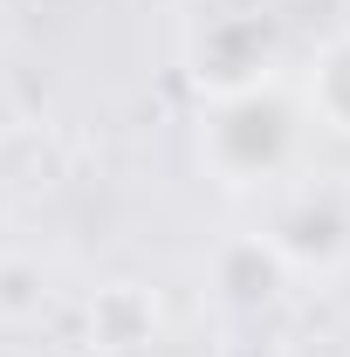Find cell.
<instances>
[{"mask_svg":"<svg viewBox=\"0 0 350 357\" xmlns=\"http://www.w3.org/2000/svg\"><path fill=\"white\" fill-rule=\"evenodd\" d=\"M261 241L282 255V268H337L350 255V206L337 192H289Z\"/></svg>","mask_w":350,"mask_h":357,"instance_id":"cell-3","label":"cell"},{"mask_svg":"<svg viewBox=\"0 0 350 357\" xmlns=\"http://www.w3.org/2000/svg\"><path fill=\"white\" fill-rule=\"evenodd\" d=\"M241 357H275V351H241Z\"/></svg>","mask_w":350,"mask_h":357,"instance_id":"cell-7","label":"cell"},{"mask_svg":"<svg viewBox=\"0 0 350 357\" xmlns=\"http://www.w3.org/2000/svg\"><path fill=\"white\" fill-rule=\"evenodd\" d=\"M268 62H275V35H268L261 14H220V21H206V35L192 48V76L213 89V96L261 89Z\"/></svg>","mask_w":350,"mask_h":357,"instance_id":"cell-2","label":"cell"},{"mask_svg":"<svg viewBox=\"0 0 350 357\" xmlns=\"http://www.w3.org/2000/svg\"><path fill=\"white\" fill-rule=\"evenodd\" d=\"M48 310V275L28 255H0V323H35Z\"/></svg>","mask_w":350,"mask_h":357,"instance_id":"cell-6","label":"cell"},{"mask_svg":"<svg viewBox=\"0 0 350 357\" xmlns=\"http://www.w3.org/2000/svg\"><path fill=\"white\" fill-rule=\"evenodd\" d=\"M158 337V296L137 282H110L89 303V344L96 351H144Z\"/></svg>","mask_w":350,"mask_h":357,"instance_id":"cell-4","label":"cell"},{"mask_svg":"<svg viewBox=\"0 0 350 357\" xmlns=\"http://www.w3.org/2000/svg\"><path fill=\"white\" fill-rule=\"evenodd\" d=\"M296 151V124L289 110L248 89V96H220V117L206 124V158L227 185H254V178H275Z\"/></svg>","mask_w":350,"mask_h":357,"instance_id":"cell-1","label":"cell"},{"mask_svg":"<svg viewBox=\"0 0 350 357\" xmlns=\"http://www.w3.org/2000/svg\"><path fill=\"white\" fill-rule=\"evenodd\" d=\"M309 117L323 131L350 137V28L330 35L316 48V62H309Z\"/></svg>","mask_w":350,"mask_h":357,"instance_id":"cell-5","label":"cell"}]
</instances>
